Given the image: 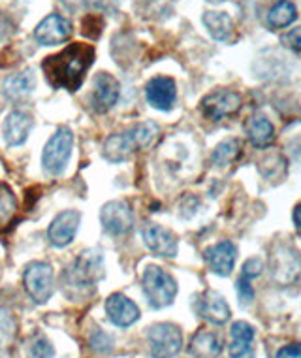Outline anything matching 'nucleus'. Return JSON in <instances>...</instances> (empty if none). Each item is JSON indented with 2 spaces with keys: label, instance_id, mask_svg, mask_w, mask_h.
I'll use <instances>...</instances> for the list:
<instances>
[{
  "label": "nucleus",
  "instance_id": "nucleus-17",
  "mask_svg": "<svg viewBox=\"0 0 301 358\" xmlns=\"http://www.w3.org/2000/svg\"><path fill=\"white\" fill-rule=\"evenodd\" d=\"M235 257H237V249L232 241H221L213 248L205 251V260L215 273L219 275H230L234 270Z\"/></svg>",
  "mask_w": 301,
  "mask_h": 358
},
{
  "label": "nucleus",
  "instance_id": "nucleus-26",
  "mask_svg": "<svg viewBox=\"0 0 301 358\" xmlns=\"http://www.w3.org/2000/svg\"><path fill=\"white\" fill-rule=\"evenodd\" d=\"M298 17V10H295L294 2L290 0H281L275 6L271 8L267 13V25L271 29H284V27L292 25Z\"/></svg>",
  "mask_w": 301,
  "mask_h": 358
},
{
  "label": "nucleus",
  "instance_id": "nucleus-33",
  "mask_svg": "<svg viewBox=\"0 0 301 358\" xmlns=\"http://www.w3.org/2000/svg\"><path fill=\"white\" fill-rule=\"evenodd\" d=\"M283 42L284 45H288V48H292V50L301 51V27L292 29L286 36H283Z\"/></svg>",
  "mask_w": 301,
  "mask_h": 358
},
{
  "label": "nucleus",
  "instance_id": "nucleus-23",
  "mask_svg": "<svg viewBox=\"0 0 301 358\" xmlns=\"http://www.w3.org/2000/svg\"><path fill=\"white\" fill-rule=\"evenodd\" d=\"M203 25L207 27V31L215 40H230L234 32V23L232 17L224 12H205L203 13Z\"/></svg>",
  "mask_w": 301,
  "mask_h": 358
},
{
  "label": "nucleus",
  "instance_id": "nucleus-10",
  "mask_svg": "<svg viewBox=\"0 0 301 358\" xmlns=\"http://www.w3.org/2000/svg\"><path fill=\"white\" fill-rule=\"evenodd\" d=\"M119 94H121V85L119 81L108 72H100L92 81V108L96 113H105L113 106L117 104Z\"/></svg>",
  "mask_w": 301,
  "mask_h": 358
},
{
  "label": "nucleus",
  "instance_id": "nucleus-22",
  "mask_svg": "<svg viewBox=\"0 0 301 358\" xmlns=\"http://www.w3.org/2000/svg\"><path fill=\"white\" fill-rule=\"evenodd\" d=\"M222 351V341L215 332L200 330L191 341V355L194 358H216Z\"/></svg>",
  "mask_w": 301,
  "mask_h": 358
},
{
  "label": "nucleus",
  "instance_id": "nucleus-18",
  "mask_svg": "<svg viewBox=\"0 0 301 358\" xmlns=\"http://www.w3.org/2000/svg\"><path fill=\"white\" fill-rule=\"evenodd\" d=\"M198 313L213 324H224L230 319L228 303L219 292H213V290H207L202 300H198Z\"/></svg>",
  "mask_w": 301,
  "mask_h": 358
},
{
  "label": "nucleus",
  "instance_id": "nucleus-13",
  "mask_svg": "<svg viewBox=\"0 0 301 358\" xmlns=\"http://www.w3.org/2000/svg\"><path fill=\"white\" fill-rule=\"evenodd\" d=\"M145 96L149 104L156 110H172V106L175 104V96H177L175 81L166 76H156L145 85Z\"/></svg>",
  "mask_w": 301,
  "mask_h": 358
},
{
  "label": "nucleus",
  "instance_id": "nucleus-20",
  "mask_svg": "<svg viewBox=\"0 0 301 358\" xmlns=\"http://www.w3.org/2000/svg\"><path fill=\"white\" fill-rule=\"evenodd\" d=\"M301 270V260L295 251L281 249L273 257V278L279 283H290L292 279L298 278Z\"/></svg>",
  "mask_w": 301,
  "mask_h": 358
},
{
  "label": "nucleus",
  "instance_id": "nucleus-24",
  "mask_svg": "<svg viewBox=\"0 0 301 358\" xmlns=\"http://www.w3.org/2000/svg\"><path fill=\"white\" fill-rule=\"evenodd\" d=\"M275 129H273V124L267 121L262 115H256V117L249 119V123H247V136L251 140L256 148H265V145H270L273 142V134Z\"/></svg>",
  "mask_w": 301,
  "mask_h": 358
},
{
  "label": "nucleus",
  "instance_id": "nucleus-2",
  "mask_svg": "<svg viewBox=\"0 0 301 358\" xmlns=\"http://www.w3.org/2000/svg\"><path fill=\"white\" fill-rule=\"evenodd\" d=\"M159 134V127L153 121H145L132 129L113 134L105 140L104 157L111 162H124L135 151L149 148Z\"/></svg>",
  "mask_w": 301,
  "mask_h": 358
},
{
  "label": "nucleus",
  "instance_id": "nucleus-25",
  "mask_svg": "<svg viewBox=\"0 0 301 358\" xmlns=\"http://www.w3.org/2000/svg\"><path fill=\"white\" fill-rule=\"evenodd\" d=\"M17 215V198L6 183H0V234L10 229Z\"/></svg>",
  "mask_w": 301,
  "mask_h": 358
},
{
  "label": "nucleus",
  "instance_id": "nucleus-29",
  "mask_svg": "<svg viewBox=\"0 0 301 358\" xmlns=\"http://www.w3.org/2000/svg\"><path fill=\"white\" fill-rule=\"evenodd\" d=\"M81 27H83V34L89 38H98L100 34H102V27H104V21H102V17L100 15H94V13H89V15H85V19H83V23H81Z\"/></svg>",
  "mask_w": 301,
  "mask_h": 358
},
{
  "label": "nucleus",
  "instance_id": "nucleus-32",
  "mask_svg": "<svg viewBox=\"0 0 301 358\" xmlns=\"http://www.w3.org/2000/svg\"><path fill=\"white\" fill-rule=\"evenodd\" d=\"M32 355H34V358H51L53 357V347L50 345L47 340H38L32 345Z\"/></svg>",
  "mask_w": 301,
  "mask_h": 358
},
{
  "label": "nucleus",
  "instance_id": "nucleus-15",
  "mask_svg": "<svg viewBox=\"0 0 301 358\" xmlns=\"http://www.w3.org/2000/svg\"><path fill=\"white\" fill-rule=\"evenodd\" d=\"M105 311L115 327L126 328L140 319V308L124 294H111L105 300Z\"/></svg>",
  "mask_w": 301,
  "mask_h": 358
},
{
  "label": "nucleus",
  "instance_id": "nucleus-12",
  "mask_svg": "<svg viewBox=\"0 0 301 358\" xmlns=\"http://www.w3.org/2000/svg\"><path fill=\"white\" fill-rule=\"evenodd\" d=\"M72 36V25L66 17L59 13H51L47 17L40 21V25L34 31V38L42 45H55V43L66 42Z\"/></svg>",
  "mask_w": 301,
  "mask_h": 358
},
{
  "label": "nucleus",
  "instance_id": "nucleus-6",
  "mask_svg": "<svg viewBox=\"0 0 301 358\" xmlns=\"http://www.w3.org/2000/svg\"><path fill=\"white\" fill-rule=\"evenodd\" d=\"M147 338L154 358H173L183 345L181 330L170 322H160L149 328Z\"/></svg>",
  "mask_w": 301,
  "mask_h": 358
},
{
  "label": "nucleus",
  "instance_id": "nucleus-30",
  "mask_svg": "<svg viewBox=\"0 0 301 358\" xmlns=\"http://www.w3.org/2000/svg\"><path fill=\"white\" fill-rule=\"evenodd\" d=\"M262 270H264V264H262V260L260 259L247 260L245 264H243V279L258 278L260 273H262Z\"/></svg>",
  "mask_w": 301,
  "mask_h": 358
},
{
  "label": "nucleus",
  "instance_id": "nucleus-5",
  "mask_svg": "<svg viewBox=\"0 0 301 358\" xmlns=\"http://www.w3.org/2000/svg\"><path fill=\"white\" fill-rule=\"evenodd\" d=\"M70 279L78 287H94L104 278V255L98 249H87L75 259L68 272Z\"/></svg>",
  "mask_w": 301,
  "mask_h": 358
},
{
  "label": "nucleus",
  "instance_id": "nucleus-8",
  "mask_svg": "<svg viewBox=\"0 0 301 358\" xmlns=\"http://www.w3.org/2000/svg\"><path fill=\"white\" fill-rule=\"evenodd\" d=\"M241 108V96L235 91L230 89H219L207 94L202 100V111L205 117L213 119V121H221L224 117L234 115L235 111Z\"/></svg>",
  "mask_w": 301,
  "mask_h": 358
},
{
  "label": "nucleus",
  "instance_id": "nucleus-7",
  "mask_svg": "<svg viewBox=\"0 0 301 358\" xmlns=\"http://www.w3.org/2000/svg\"><path fill=\"white\" fill-rule=\"evenodd\" d=\"M27 292L36 303H45L53 294V270L45 262H32L23 275Z\"/></svg>",
  "mask_w": 301,
  "mask_h": 358
},
{
  "label": "nucleus",
  "instance_id": "nucleus-14",
  "mask_svg": "<svg viewBox=\"0 0 301 358\" xmlns=\"http://www.w3.org/2000/svg\"><path fill=\"white\" fill-rule=\"evenodd\" d=\"M143 243L147 245L153 253L160 255V257H166L172 259L177 255V238L164 227L159 224H147L142 230Z\"/></svg>",
  "mask_w": 301,
  "mask_h": 358
},
{
  "label": "nucleus",
  "instance_id": "nucleus-31",
  "mask_svg": "<svg viewBox=\"0 0 301 358\" xmlns=\"http://www.w3.org/2000/svg\"><path fill=\"white\" fill-rule=\"evenodd\" d=\"M237 294H240V300L243 303H251L252 298H254V290H252L249 279L241 278L237 281Z\"/></svg>",
  "mask_w": 301,
  "mask_h": 358
},
{
  "label": "nucleus",
  "instance_id": "nucleus-3",
  "mask_svg": "<svg viewBox=\"0 0 301 358\" xmlns=\"http://www.w3.org/2000/svg\"><path fill=\"white\" fill-rule=\"evenodd\" d=\"M142 283L143 292H145V296H147L149 303L153 308H166V306H170L175 300L177 283H175V279L166 270H162L159 266H147L145 268Z\"/></svg>",
  "mask_w": 301,
  "mask_h": 358
},
{
  "label": "nucleus",
  "instance_id": "nucleus-34",
  "mask_svg": "<svg viewBox=\"0 0 301 358\" xmlns=\"http://www.w3.org/2000/svg\"><path fill=\"white\" fill-rule=\"evenodd\" d=\"M277 358H301V345H286L283 347Z\"/></svg>",
  "mask_w": 301,
  "mask_h": 358
},
{
  "label": "nucleus",
  "instance_id": "nucleus-4",
  "mask_svg": "<svg viewBox=\"0 0 301 358\" xmlns=\"http://www.w3.org/2000/svg\"><path fill=\"white\" fill-rule=\"evenodd\" d=\"M72 145H74V134L72 130L62 127L50 138L45 143L42 153V166L50 176H61L66 168L70 155H72Z\"/></svg>",
  "mask_w": 301,
  "mask_h": 358
},
{
  "label": "nucleus",
  "instance_id": "nucleus-36",
  "mask_svg": "<svg viewBox=\"0 0 301 358\" xmlns=\"http://www.w3.org/2000/svg\"><path fill=\"white\" fill-rule=\"evenodd\" d=\"M295 222H298V227L301 229V206L298 208V211H295Z\"/></svg>",
  "mask_w": 301,
  "mask_h": 358
},
{
  "label": "nucleus",
  "instance_id": "nucleus-9",
  "mask_svg": "<svg viewBox=\"0 0 301 358\" xmlns=\"http://www.w3.org/2000/svg\"><path fill=\"white\" fill-rule=\"evenodd\" d=\"M100 222L110 234L124 236L134 224V213L126 202L113 200V202H108L100 211Z\"/></svg>",
  "mask_w": 301,
  "mask_h": 358
},
{
  "label": "nucleus",
  "instance_id": "nucleus-16",
  "mask_svg": "<svg viewBox=\"0 0 301 358\" xmlns=\"http://www.w3.org/2000/svg\"><path fill=\"white\" fill-rule=\"evenodd\" d=\"M31 129L32 117L21 110L10 111L2 124V132H4V140L8 145H21L31 134Z\"/></svg>",
  "mask_w": 301,
  "mask_h": 358
},
{
  "label": "nucleus",
  "instance_id": "nucleus-28",
  "mask_svg": "<svg viewBox=\"0 0 301 358\" xmlns=\"http://www.w3.org/2000/svg\"><path fill=\"white\" fill-rule=\"evenodd\" d=\"M237 153H240V142L237 140H226V142L216 145L211 159H213L216 166H228L237 157Z\"/></svg>",
  "mask_w": 301,
  "mask_h": 358
},
{
  "label": "nucleus",
  "instance_id": "nucleus-11",
  "mask_svg": "<svg viewBox=\"0 0 301 358\" xmlns=\"http://www.w3.org/2000/svg\"><path fill=\"white\" fill-rule=\"evenodd\" d=\"M81 215L80 211L75 210H66L59 213V215L53 219L50 230H47V236H50V241L55 245V248H66L68 243H72L75 238V232L80 229Z\"/></svg>",
  "mask_w": 301,
  "mask_h": 358
},
{
  "label": "nucleus",
  "instance_id": "nucleus-1",
  "mask_svg": "<svg viewBox=\"0 0 301 358\" xmlns=\"http://www.w3.org/2000/svg\"><path fill=\"white\" fill-rule=\"evenodd\" d=\"M94 62V48L91 43H70L68 48L47 57L42 62V70L47 81L57 89H66L74 93L85 80V72Z\"/></svg>",
  "mask_w": 301,
  "mask_h": 358
},
{
  "label": "nucleus",
  "instance_id": "nucleus-19",
  "mask_svg": "<svg viewBox=\"0 0 301 358\" xmlns=\"http://www.w3.org/2000/svg\"><path fill=\"white\" fill-rule=\"evenodd\" d=\"M34 85H36V76L32 74V70H25L6 78L2 83V93L12 102H21L34 91Z\"/></svg>",
  "mask_w": 301,
  "mask_h": 358
},
{
  "label": "nucleus",
  "instance_id": "nucleus-27",
  "mask_svg": "<svg viewBox=\"0 0 301 358\" xmlns=\"http://www.w3.org/2000/svg\"><path fill=\"white\" fill-rule=\"evenodd\" d=\"M15 319L8 309L0 308V352H4L15 338Z\"/></svg>",
  "mask_w": 301,
  "mask_h": 358
},
{
  "label": "nucleus",
  "instance_id": "nucleus-35",
  "mask_svg": "<svg viewBox=\"0 0 301 358\" xmlns=\"http://www.w3.org/2000/svg\"><path fill=\"white\" fill-rule=\"evenodd\" d=\"M78 2H81V4H91L94 0H64V4H66L68 8H75L78 6Z\"/></svg>",
  "mask_w": 301,
  "mask_h": 358
},
{
  "label": "nucleus",
  "instance_id": "nucleus-21",
  "mask_svg": "<svg viewBox=\"0 0 301 358\" xmlns=\"http://www.w3.org/2000/svg\"><path fill=\"white\" fill-rule=\"evenodd\" d=\"M252 340L254 330L251 324L240 321L232 327V345H230V357L232 358H252Z\"/></svg>",
  "mask_w": 301,
  "mask_h": 358
}]
</instances>
